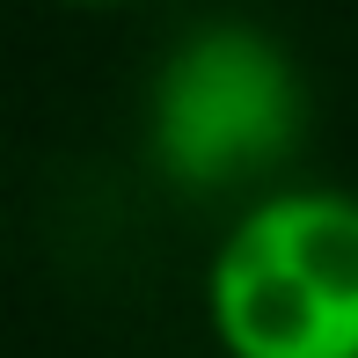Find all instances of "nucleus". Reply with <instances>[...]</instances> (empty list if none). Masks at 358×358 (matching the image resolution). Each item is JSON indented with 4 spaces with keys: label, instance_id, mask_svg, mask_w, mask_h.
I'll list each match as a JSON object with an SVG mask.
<instances>
[{
    "label": "nucleus",
    "instance_id": "nucleus-1",
    "mask_svg": "<svg viewBox=\"0 0 358 358\" xmlns=\"http://www.w3.org/2000/svg\"><path fill=\"white\" fill-rule=\"evenodd\" d=\"M220 358H358V198L278 183L227 220L205 264Z\"/></svg>",
    "mask_w": 358,
    "mask_h": 358
},
{
    "label": "nucleus",
    "instance_id": "nucleus-2",
    "mask_svg": "<svg viewBox=\"0 0 358 358\" xmlns=\"http://www.w3.org/2000/svg\"><path fill=\"white\" fill-rule=\"evenodd\" d=\"M307 80L285 37L249 15L183 29L146 80V161L176 190H278L271 176L300 154Z\"/></svg>",
    "mask_w": 358,
    "mask_h": 358
},
{
    "label": "nucleus",
    "instance_id": "nucleus-3",
    "mask_svg": "<svg viewBox=\"0 0 358 358\" xmlns=\"http://www.w3.org/2000/svg\"><path fill=\"white\" fill-rule=\"evenodd\" d=\"M66 8H117V0H66Z\"/></svg>",
    "mask_w": 358,
    "mask_h": 358
}]
</instances>
